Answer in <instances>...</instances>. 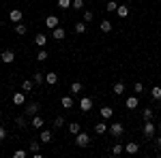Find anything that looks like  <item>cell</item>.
Here are the masks:
<instances>
[{
    "instance_id": "obj_1",
    "label": "cell",
    "mask_w": 161,
    "mask_h": 158,
    "mask_svg": "<svg viewBox=\"0 0 161 158\" xmlns=\"http://www.w3.org/2000/svg\"><path fill=\"white\" fill-rule=\"evenodd\" d=\"M75 145H77V147H88V145H90V135L80 130V133L75 135Z\"/></svg>"
},
{
    "instance_id": "obj_2",
    "label": "cell",
    "mask_w": 161,
    "mask_h": 158,
    "mask_svg": "<svg viewBox=\"0 0 161 158\" xmlns=\"http://www.w3.org/2000/svg\"><path fill=\"white\" fill-rule=\"evenodd\" d=\"M142 130H144V137H146V139H153V135H155V130H157V126L153 124V120H144Z\"/></svg>"
},
{
    "instance_id": "obj_3",
    "label": "cell",
    "mask_w": 161,
    "mask_h": 158,
    "mask_svg": "<svg viewBox=\"0 0 161 158\" xmlns=\"http://www.w3.org/2000/svg\"><path fill=\"white\" fill-rule=\"evenodd\" d=\"M0 60L4 62V64H11V62H15V51H13V49H4V51L0 54Z\"/></svg>"
},
{
    "instance_id": "obj_4",
    "label": "cell",
    "mask_w": 161,
    "mask_h": 158,
    "mask_svg": "<svg viewBox=\"0 0 161 158\" xmlns=\"http://www.w3.org/2000/svg\"><path fill=\"white\" fill-rule=\"evenodd\" d=\"M123 133H125V126L120 124V122H114V124H110V135H114V137H120Z\"/></svg>"
},
{
    "instance_id": "obj_5",
    "label": "cell",
    "mask_w": 161,
    "mask_h": 158,
    "mask_svg": "<svg viewBox=\"0 0 161 158\" xmlns=\"http://www.w3.org/2000/svg\"><path fill=\"white\" fill-rule=\"evenodd\" d=\"M90 109H92V98L82 96L80 98V111H90Z\"/></svg>"
},
{
    "instance_id": "obj_6",
    "label": "cell",
    "mask_w": 161,
    "mask_h": 158,
    "mask_svg": "<svg viewBox=\"0 0 161 158\" xmlns=\"http://www.w3.org/2000/svg\"><path fill=\"white\" fill-rule=\"evenodd\" d=\"M58 24H60V22H58V17H56V15H47V17H45V28L54 30V28H58Z\"/></svg>"
},
{
    "instance_id": "obj_7",
    "label": "cell",
    "mask_w": 161,
    "mask_h": 158,
    "mask_svg": "<svg viewBox=\"0 0 161 158\" xmlns=\"http://www.w3.org/2000/svg\"><path fill=\"white\" fill-rule=\"evenodd\" d=\"M37 113H39V105L37 103H28V105H26L24 115H30V118H32V115H37Z\"/></svg>"
},
{
    "instance_id": "obj_8",
    "label": "cell",
    "mask_w": 161,
    "mask_h": 158,
    "mask_svg": "<svg viewBox=\"0 0 161 158\" xmlns=\"http://www.w3.org/2000/svg\"><path fill=\"white\" fill-rule=\"evenodd\" d=\"M52 37H54V41H64V37H67V32H64V28H54L52 30Z\"/></svg>"
},
{
    "instance_id": "obj_9",
    "label": "cell",
    "mask_w": 161,
    "mask_h": 158,
    "mask_svg": "<svg viewBox=\"0 0 161 158\" xmlns=\"http://www.w3.org/2000/svg\"><path fill=\"white\" fill-rule=\"evenodd\" d=\"M22 17H24V13L19 11V9H13V11L9 13V19L15 22V24H19V22H22Z\"/></svg>"
},
{
    "instance_id": "obj_10",
    "label": "cell",
    "mask_w": 161,
    "mask_h": 158,
    "mask_svg": "<svg viewBox=\"0 0 161 158\" xmlns=\"http://www.w3.org/2000/svg\"><path fill=\"white\" fill-rule=\"evenodd\" d=\"M24 94H26L24 90H22V92H15V94H13V105L22 107V105H24V100H26V98H24Z\"/></svg>"
},
{
    "instance_id": "obj_11",
    "label": "cell",
    "mask_w": 161,
    "mask_h": 158,
    "mask_svg": "<svg viewBox=\"0 0 161 158\" xmlns=\"http://www.w3.org/2000/svg\"><path fill=\"white\" fill-rule=\"evenodd\" d=\"M30 124H32V128H39V130L45 126V122H43V118H41L39 113H37V115H32V122H30Z\"/></svg>"
},
{
    "instance_id": "obj_12",
    "label": "cell",
    "mask_w": 161,
    "mask_h": 158,
    "mask_svg": "<svg viewBox=\"0 0 161 158\" xmlns=\"http://www.w3.org/2000/svg\"><path fill=\"white\" fill-rule=\"evenodd\" d=\"M35 45H37L39 49L45 47V45H47V37H45V34H37V37H35Z\"/></svg>"
},
{
    "instance_id": "obj_13",
    "label": "cell",
    "mask_w": 161,
    "mask_h": 158,
    "mask_svg": "<svg viewBox=\"0 0 161 158\" xmlns=\"http://www.w3.org/2000/svg\"><path fill=\"white\" fill-rule=\"evenodd\" d=\"M60 105L64 107V109H73L75 103H73V98H71V96H62L60 98Z\"/></svg>"
},
{
    "instance_id": "obj_14",
    "label": "cell",
    "mask_w": 161,
    "mask_h": 158,
    "mask_svg": "<svg viewBox=\"0 0 161 158\" xmlns=\"http://www.w3.org/2000/svg\"><path fill=\"white\" fill-rule=\"evenodd\" d=\"M112 92H114L116 96L125 94V84H123V81H116V84H114V88H112Z\"/></svg>"
},
{
    "instance_id": "obj_15",
    "label": "cell",
    "mask_w": 161,
    "mask_h": 158,
    "mask_svg": "<svg viewBox=\"0 0 161 158\" xmlns=\"http://www.w3.org/2000/svg\"><path fill=\"white\" fill-rule=\"evenodd\" d=\"M101 118H103V120H110L112 115H114V109H112V107H101Z\"/></svg>"
},
{
    "instance_id": "obj_16",
    "label": "cell",
    "mask_w": 161,
    "mask_h": 158,
    "mask_svg": "<svg viewBox=\"0 0 161 158\" xmlns=\"http://www.w3.org/2000/svg\"><path fill=\"white\" fill-rule=\"evenodd\" d=\"M108 128H110V126H108L105 122H97V124H95V133H97V135H103Z\"/></svg>"
},
{
    "instance_id": "obj_17",
    "label": "cell",
    "mask_w": 161,
    "mask_h": 158,
    "mask_svg": "<svg viewBox=\"0 0 161 158\" xmlns=\"http://www.w3.org/2000/svg\"><path fill=\"white\" fill-rule=\"evenodd\" d=\"M137 105H140L137 96H127V109H136Z\"/></svg>"
},
{
    "instance_id": "obj_18",
    "label": "cell",
    "mask_w": 161,
    "mask_h": 158,
    "mask_svg": "<svg viewBox=\"0 0 161 158\" xmlns=\"http://www.w3.org/2000/svg\"><path fill=\"white\" fill-rule=\"evenodd\" d=\"M41 143H50L52 141V130H43L41 128V139H39Z\"/></svg>"
},
{
    "instance_id": "obj_19",
    "label": "cell",
    "mask_w": 161,
    "mask_h": 158,
    "mask_svg": "<svg viewBox=\"0 0 161 158\" xmlns=\"http://www.w3.org/2000/svg\"><path fill=\"white\" fill-rule=\"evenodd\" d=\"M32 88H35V81H32V79H24V81H22V90H24V92H32Z\"/></svg>"
},
{
    "instance_id": "obj_20",
    "label": "cell",
    "mask_w": 161,
    "mask_h": 158,
    "mask_svg": "<svg viewBox=\"0 0 161 158\" xmlns=\"http://www.w3.org/2000/svg\"><path fill=\"white\" fill-rule=\"evenodd\" d=\"M125 152H127V154H137V152H140V145H137V143H127V145H125Z\"/></svg>"
},
{
    "instance_id": "obj_21",
    "label": "cell",
    "mask_w": 161,
    "mask_h": 158,
    "mask_svg": "<svg viewBox=\"0 0 161 158\" xmlns=\"http://www.w3.org/2000/svg\"><path fill=\"white\" fill-rule=\"evenodd\" d=\"M45 81H47L50 85H56L58 84V75L56 73H45Z\"/></svg>"
},
{
    "instance_id": "obj_22",
    "label": "cell",
    "mask_w": 161,
    "mask_h": 158,
    "mask_svg": "<svg viewBox=\"0 0 161 158\" xmlns=\"http://www.w3.org/2000/svg\"><path fill=\"white\" fill-rule=\"evenodd\" d=\"M125 152V145L123 143H114V147H112V156H120Z\"/></svg>"
},
{
    "instance_id": "obj_23",
    "label": "cell",
    "mask_w": 161,
    "mask_h": 158,
    "mask_svg": "<svg viewBox=\"0 0 161 158\" xmlns=\"http://www.w3.org/2000/svg\"><path fill=\"white\" fill-rule=\"evenodd\" d=\"M116 13H118V17H127V15H129V7H127V4H118Z\"/></svg>"
},
{
    "instance_id": "obj_24",
    "label": "cell",
    "mask_w": 161,
    "mask_h": 158,
    "mask_svg": "<svg viewBox=\"0 0 161 158\" xmlns=\"http://www.w3.org/2000/svg\"><path fill=\"white\" fill-rule=\"evenodd\" d=\"M99 28H101V32H112V22L110 19H103L99 24Z\"/></svg>"
},
{
    "instance_id": "obj_25",
    "label": "cell",
    "mask_w": 161,
    "mask_h": 158,
    "mask_svg": "<svg viewBox=\"0 0 161 158\" xmlns=\"http://www.w3.org/2000/svg\"><path fill=\"white\" fill-rule=\"evenodd\" d=\"M47 58H50V54L45 51V47H41V49H39V54H37V60L39 62H45Z\"/></svg>"
},
{
    "instance_id": "obj_26",
    "label": "cell",
    "mask_w": 161,
    "mask_h": 158,
    "mask_svg": "<svg viewBox=\"0 0 161 158\" xmlns=\"http://www.w3.org/2000/svg\"><path fill=\"white\" fill-rule=\"evenodd\" d=\"M80 130H82V126H80V122H71V124H69V133H71V135H77Z\"/></svg>"
},
{
    "instance_id": "obj_27",
    "label": "cell",
    "mask_w": 161,
    "mask_h": 158,
    "mask_svg": "<svg viewBox=\"0 0 161 158\" xmlns=\"http://www.w3.org/2000/svg\"><path fill=\"white\" fill-rule=\"evenodd\" d=\"M116 9H118V2H116V0H110V2L105 4V11L108 13H116Z\"/></svg>"
},
{
    "instance_id": "obj_28",
    "label": "cell",
    "mask_w": 161,
    "mask_h": 158,
    "mask_svg": "<svg viewBox=\"0 0 161 158\" xmlns=\"http://www.w3.org/2000/svg\"><path fill=\"white\" fill-rule=\"evenodd\" d=\"M15 32H17L19 37H24L26 32H28V28H26V24H15Z\"/></svg>"
},
{
    "instance_id": "obj_29",
    "label": "cell",
    "mask_w": 161,
    "mask_h": 158,
    "mask_svg": "<svg viewBox=\"0 0 161 158\" xmlns=\"http://www.w3.org/2000/svg\"><path fill=\"white\" fill-rule=\"evenodd\" d=\"M150 96L155 98V100H161V88L159 85H155V88L150 90Z\"/></svg>"
},
{
    "instance_id": "obj_30",
    "label": "cell",
    "mask_w": 161,
    "mask_h": 158,
    "mask_svg": "<svg viewBox=\"0 0 161 158\" xmlns=\"http://www.w3.org/2000/svg\"><path fill=\"white\" fill-rule=\"evenodd\" d=\"M82 92V81H73L71 84V94H80Z\"/></svg>"
},
{
    "instance_id": "obj_31",
    "label": "cell",
    "mask_w": 161,
    "mask_h": 158,
    "mask_svg": "<svg viewBox=\"0 0 161 158\" xmlns=\"http://www.w3.org/2000/svg\"><path fill=\"white\" fill-rule=\"evenodd\" d=\"M75 32H77V34H84V32H86V22H77V24H75Z\"/></svg>"
},
{
    "instance_id": "obj_32",
    "label": "cell",
    "mask_w": 161,
    "mask_h": 158,
    "mask_svg": "<svg viewBox=\"0 0 161 158\" xmlns=\"http://www.w3.org/2000/svg\"><path fill=\"white\" fill-rule=\"evenodd\" d=\"M32 81L37 85H41L43 81H45V73H35V77H32Z\"/></svg>"
},
{
    "instance_id": "obj_33",
    "label": "cell",
    "mask_w": 161,
    "mask_h": 158,
    "mask_svg": "<svg viewBox=\"0 0 161 158\" xmlns=\"http://www.w3.org/2000/svg\"><path fill=\"white\" fill-rule=\"evenodd\" d=\"M15 124H17L19 128H24V126H28V122H26V115H17V118H15Z\"/></svg>"
},
{
    "instance_id": "obj_34",
    "label": "cell",
    "mask_w": 161,
    "mask_h": 158,
    "mask_svg": "<svg viewBox=\"0 0 161 158\" xmlns=\"http://www.w3.org/2000/svg\"><path fill=\"white\" fill-rule=\"evenodd\" d=\"M71 9H75V11L84 9V0H73V2H71Z\"/></svg>"
},
{
    "instance_id": "obj_35",
    "label": "cell",
    "mask_w": 161,
    "mask_h": 158,
    "mask_svg": "<svg viewBox=\"0 0 161 158\" xmlns=\"http://www.w3.org/2000/svg\"><path fill=\"white\" fill-rule=\"evenodd\" d=\"M71 2L73 0H58V7L60 9H71Z\"/></svg>"
},
{
    "instance_id": "obj_36",
    "label": "cell",
    "mask_w": 161,
    "mask_h": 158,
    "mask_svg": "<svg viewBox=\"0 0 161 158\" xmlns=\"http://www.w3.org/2000/svg\"><path fill=\"white\" fill-rule=\"evenodd\" d=\"M30 150L32 152H41V141H30Z\"/></svg>"
},
{
    "instance_id": "obj_37",
    "label": "cell",
    "mask_w": 161,
    "mask_h": 158,
    "mask_svg": "<svg viewBox=\"0 0 161 158\" xmlns=\"http://www.w3.org/2000/svg\"><path fill=\"white\" fill-rule=\"evenodd\" d=\"M54 126H56V128H60V126H64V118H62V115H58V118L54 120Z\"/></svg>"
},
{
    "instance_id": "obj_38",
    "label": "cell",
    "mask_w": 161,
    "mask_h": 158,
    "mask_svg": "<svg viewBox=\"0 0 161 158\" xmlns=\"http://www.w3.org/2000/svg\"><path fill=\"white\" fill-rule=\"evenodd\" d=\"M92 17H95L92 11H84V22H92Z\"/></svg>"
},
{
    "instance_id": "obj_39",
    "label": "cell",
    "mask_w": 161,
    "mask_h": 158,
    "mask_svg": "<svg viewBox=\"0 0 161 158\" xmlns=\"http://www.w3.org/2000/svg\"><path fill=\"white\" fill-rule=\"evenodd\" d=\"M144 120H153V109L144 107Z\"/></svg>"
},
{
    "instance_id": "obj_40",
    "label": "cell",
    "mask_w": 161,
    "mask_h": 158,
    "mask_svg": "<svg viewBox=\"0 0 161 158\" xmlns=\"http://www.w3.org/2000/svg\"><path fill=\"white\" fill-rule=\"evenodd\" d=\"M142 90H144V85H142V84H140V81H137V84L133 85V92H137V94H140Z\"/></svg>"
},
{
    "instance_id": "obj_41",
    "label": "cell",
    "mask_w": 161,
    "mask_h": 158,
    "mask_svg": "<svg viewBox=\"0 0 161 158\" xmlns=\"http://www.w3.org/2000/svg\"><path fill=\"white\" fill-rule=\"evenodd\" d=\"M13 156H15V158H24V156H26V150H17Z\"/></svg>"
},
{
    "instance_id": "obj_42",
    "label": "cell",
    "mask_w": 161,
    "mask_h": 158,
    "mask_svg": "<svg viewBox=\"0 0 161 158\" xmlns=\"http://www.w3.org/2000/svg\"><path fill=\"white\" fill-rule=\"evenodd\" d=\"M2 139H7V128H4V126H0V141H2Z\"/></svg>"
},
{
    "instance_id": "obj_43",
    "label": "cell",
    "mask_w": 161,
    "mask_h": 158,
    "mask_svg": "<svg viewBox=\"0 0 161 158\" xmlns=\"http://www.w3.org/2000/svg\"><path fill=\"white\" fill-rule=\"evenodd\" d=\"M157 145H159V147H161V137H159V139H157Z\"/></svg>"
},
{
    "instance_id": "obj_44",
    "label": "cell",
    "mask_w": 161,
    "mask_h": 158,
    "mask_svg": "<svg viewBox=\"0 0 161 158\" xmlns=\"http://www.w3.org/2000/svg\"><path fill=\"white\" fill-rule=\"evenodd\" d=\"M157 128H159V130H161V122H159V126H157Z\"/></svg>"
},
{
    "instance_id": "obj_45",
    "label": "cell",
    "mask_w": 161,
    "mask_h": 158,
    "mask_svg": "<svg viewBox=\"0 0 161 158\" xmlns=\"http://www.w3.org/2000/svg\"><path fill=\"white\" fill-rule=\"evenodd\" d=\"M0 118H2V111H0Z\"/></svg>"
}]
</instances>
